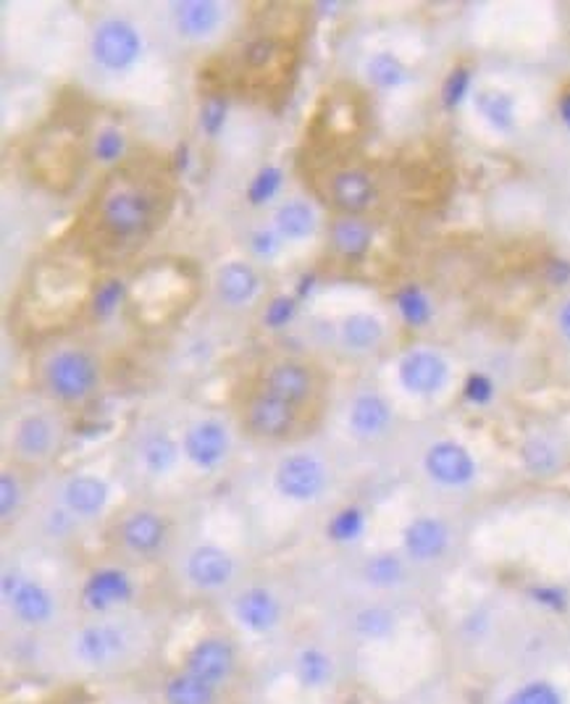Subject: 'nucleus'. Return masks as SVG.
Listing matches in <instances>:
<instances>
[{
  "label": "nucleus",
  "mask_w": 570,
  "mask_h": 704,
  "mask_svg": "<svg viewBox=\"0 0 570 704\" xmlns=\"http://www.w3.org/2000/svg\"><path fill=\"white\" fill-rule=\"evenodd\" d=\"M350 428L355 437L377 439L392 424V407L379 392H364L350 405Z\"/></svg>",
  "instance_id": "nucleus-23"
},
{
  "label": "nucleus",
  "mask_w": 570,
  "mask_h": 704,
  "mask_svg": "<svg viewBox=\"0 0 570 704\" xmlns=\"http://www.w3.org/2000/svg\"><path fill=\"white\" fill-rule=\"evenodd\" d=\"M462 394H466L468 402L473 405H489L494 398V381L487 377V373H471L462 384Z\"/></svg>",
  "instance_id": "nucleus-46"
},
{
  "label": "nucleus",
  "mask_w": 570,
  "mask_h": 704,
  "mask_svg": "<svg viewBox=\"0 0 570 704\" xmlns=\"http://www.w3.org/2000/svg\"><path fill=\"white\" fill-rule=\"evenodd\" d=\"M3 600L13 610L16 621L30 628L48 626L56 615V600L48 589L35 579H24L19 571L3 573Z\"/></svg>",
  "instance_id": "nucleus-5"
},
{
  "label": "nucleus",
  "mask_w": 570,
  "mask_h": 704,
  "mask_svg": "<svg viewBox=\"0 0 570 704\" xmlns=\"http://www.w3.org/2000/svg\"><path fill=\"white\" fill-rule=\"evenodd\" d=\"M364 579L377 589H392L405 579V562L394 552H379L366 560Z\"/></svg>",
  "instance_id": "nucleus-33"
},
{
  "label": "nucleus",
  "mask_w": 570,
  "mask_h": 704,
  "mask_svg": "<svg viewBox=\"0 0 570 704\" xmlns=\"http://www.w3.org/2000/svg\"><path fill=\"white\" fill-rule=\"evenodd\" d=\"M424 468L434 481L447 489L468 487L476 479V460L460 442H434L424 455Z\"/></svg>",
  "instance_id": "nucleus-9"
},
{
  "label": "nucleus",
  "mask_w": 570,
  "mask_h": 704,
  "mask_svg": "<svg viewBox=\"0 0 570 704\" xmlns=\"http://www.w3.org/2000/svg\"><path fill=\"white\" fill-rule=\"evenodd\" d=\"M558 111H560V122L570 130V92H562V96H560Z\"/></svg>",
  "instance_id": "nucleus-50"
},
{
  "label": "nucleus",
  "mask_w": 570,
  "mask_h": 704,
  "mask_svg": "<svg viewBox=\"0 0 570 704\" xmlns=\"http://www.w3.org/2000/svg\"><path fill=\"white\" fill-rule=\"evenodd\" d=\"M281 182H284V174H281L279 166H264V169L253 177L250 187H247V200H250V205L271 203L281 190Z\"/></svg>",
  "instance_id": "nucleus-38"
},
{
  "label": "nucleus",
  "mask_w": 570,
  "mask_h": 704,
  "mask_svg": "<svg viewBox=\"0 0 570 704\" xmlns=\"http://www.w3.org/2000/svg\"><path fill=\"white\" fill-rule=\"evenodd\" d=\"M260 292L258 271L245 260H232L216 271V294L230 308L247 305Z\"/></svg>",
  "instance_id": "nucleus-22"
},
{
  "label": "nucleus",
  "mask_w": 570,
  "mask_h": 704,
  "mask_svg": "<svg viewBox=\"0 0 570 704\" xmlns=\"http://www.w3.org/2000/svg\"><path fill=\"white\" fill-rule=\"evenodd\" d=\"M523 466L534 476H552L560 468V449L545 437H532L521 447Z\"/></svg>",
  "instance_id": "nucleus-34"
},
{
  "label": "nucleus",
  "mask_w": 570,
  "mask_h": 704,
  "mask_svg": "<svg viewBox=\"0 0 570 704\" xmlns=\"http://www.w3.org/2000/svg\"><path fill=\"white\" fill-rule=\"evenodd\" d=\"M394 303H398L402 321L413 328H424L434 316L432 300H428V294L421 290L418 284L402 287V290L394 294Z\"/></svg>",
  "instance_id": "nucleus-31"
},
{
  "label": "nucleus",
  "mask_w": 570,
  "mask_h": 704,
  "mask_svg": "<svg viewBox=\"0 0 570 704\" xmlns=\"http://www.w3.org/2000/svg\"><path fill=\"white\" fill-rule=\"evenodd\" d=\"M476 111L484 116L489 126L498 132H510L515 126V100L502 90H479L476 92Z\"/></svg>",
  "instance_id": "nucleus-28"
},
{
  "label": "nucleus",
  "mask_w": 570,
  "mask_h": 704,
  "mask_svg": "<svg viewBox=\"0 0 570 704\" xmlns=\"http://www.w3.org/2000/svg\"><path fill=\"white\" fill-rule=\"evenodd\" d=\"M234 615L253 634H271L281 623V605L268 589H245L234 600Z\"/></svg>",
  "instance_id": "nucleus-18"
},
{
  "label": "nucleus",
  "mask_w": 570,
  "mask_h": 704,
  "mask_svg": "<svg viewBox=\"0 0 570 704\" xmlns=\"http://www.w3.org/2000/svg\"><path fill=\"white\" fill-rule=\"evenodd\" d=\"M124 294H126V284L119 277L100 281L96 292H92V316L100 321L111 319L113 313L119 311V305H122Z\"/></svg>",
  "instance_id": "nucleus-37"
},
{
  "label": "nucleus",
  "mask_w": 570,
  "mask_h": 704,
  "mask_svg": "<svg viewBox=\"0 0 570 704\" xmlns=\"http://www.w3.org/2000/svg\"><path fill=\"white\" fill-rule=\"evenodd\" d=\"M109 502V484L98 476H74L64 487V507L77 521L98 518Z\"/></svg>",
  "instance_id": "nucleus-20"
},
{
  "label": "nucleus",
  "mask_w": 570,
  "mask_h": 704,
  "mask_svg": "<svg viewBox=\"0 0 570 704\" xmlns=\"http://www.w3.org/2000/svg\"><path fill=\"white\" fill-rule=\"evenodd\" d=\"M126 649V636L119 626L105 621H96L79 632L74 641V655L87 668L113 666Z\"/></svg>",
  "instance_id": "nucleus-11"
},
{
  "label": "nucleus",
  "mask_w": 570,
  "mask_h": 704,
  "mask_svg": "<svg viewBox=\"0 0 570 704\" xmlns=\"http://www.w3.org/2000/svg\"><path fill=\"white\" fill-rule=\"evenodd\" d=\"M48 528L53 536H66L74 528V515L66 511H51L48 515Z\"/></svg>",
  "instance_id": "nucleus-48"
},
{
  "label": "nucleus",
  "mask_w": 570,
  "mask_h": 704,
  "mask_svg": "<svg viewBox=\"0 0 570 704\" xmlns=\"http://www.w3.org/2000/svg\"><path fill=\"white\" fill-rule=\"evenodd\" d=\"M56 447V426L48 415L32 413L24 415L13 432V452L24 462H40L51 458Z\"/></svg>",
  "instance_id": "nucleus-17"
},
{
  "label": "nucleus",
  "mask_w": 570,
  "mask_h": 704,
  "mask_svg": "<svg viewBox=\"0 0 570 704\" xmlns=\"http://www.w3.org/2000/svg\"><path fill=\"white\" fill-rule=\"evenodd\" d=\"M366 77L368 82L377 85L379 90H394V87L405 85L407 82V74L405 64L400 62L394 53H377V56H371V62L366 64Z\"/></svg>",
  "instance_id": "nucleus-32"
},
{
  "label": "nucleus",
  "mask_w": 570,
  "mask_h": 704,
  "mask_svg": "<svg viewBox=\"0 0 570 704\" xmlns=\"http://www.w3.org/2000/svg\"><path fill=\"white\" fill-rule=\"evenodd\" d=\"M400 384L411 394H437L447 384L449 366L439 353L434 350H411L402 355L398 366Z\"/></svg>",
  "instance_id": "nucleus-12"
},
{
  "label": "nucleus",
  "mask_w": 570,
  "mask_h": 704,
  "mask_svg": "<svg viewBox=\"0 0 570 704\" xmlns=\"http://www.w3.org/2000/svg\"><path fill=\"white\" fill-rule=\"evenodd\" d=\"M226 109H230V103H226V98L219 96V92L216 96H208L203 105H200V130L211 139H216L221 130H224Z\"/></svg>",
  "instance_id": "nucleus-41"
},
{
  "label": "nucleus",
  "mask_w": 570,
  "mask_h": 704,
  "mask_svg": "<svg viewBox=\"0 0 570 704\" xmlns=\"http://www.w3.org/2000/svg\"><path fill=\"white\" fill-rule=\"evenodd\" d=\"M250 247H253V253L258 258H271L273 253L279 250V234L277 232H268V230L253 232Z\"/></svg>",
  "instance_id": "nucleus-47"
},
{
  "label": "nucleus",
  "mask_w": 570,
  "mask_h": 704,
  "mask_svg": "<svg viewBox=\"0 0 570 704\" xmlns=\"http://www.w3.org/2000/svg\"><path fill=\"white\" fill-rule=\"evenodd\" d=\"M126 139L124 134L116 130V126H105L96 134V145H92V156H96L100 164H116L119 158L124 156Z\"/></svg>",
  "instance_id": "nucleus-43"
},
{
  "label": "nucleus",
  "mask_w": 570,
  "mask_h": 704,
  "mask_svg": "<svg viewBox=\"0 0 570 704\" xmlns=\"http://www.w3.org/2000/svg\"><path fill=\"white\" fill-rule=\"evenodd\" d=\"M22 500H24V492H22V484H19L16 473L3 471V476H0V518H3L5 526L16 518L19 507H22Z\"/></svg>",
  "instance_id": "nucleus-42"
},
{
  "label": "nucleus",
  "mask_w": 570,
  "mask_h": 704,
  "mask_svg": "<svg viewBox=\"0 0 570 704\" xmlns=\"http://www.w3.org/2000/svg\"><path fill=\"white\" fill-rule=\"evenodd\" d=\"M471 69H466V66H458V69L449 71L445 87H442V103H445L447 109H458L468 92H471Z\"/></svg>",
  "instance_id": "nucleus-44"
},
{
  "label": "nucleus",
  "mask_w": 570,
  "mask_h": 704,
  "mask_svg": "<svg viewBox=\"0 0 570 704\" xmlns=\"http://www.w3.org/2000/svg\"><path fill=\"white\" fill-rule=\"evenodd\" d=\"M402 547H405L407 558L415 562L439 560L449 547L447 523L439 518H432V515L413 518L405 526V532H402Z\"/></svg>",
  "instance_id": "nucleus-14"
},
{
  "label": "nucleus",
  "mask_w": 570,
  "mask_h": 704,
  "mask_svg": "<svg viewBox=\"0 0 570 704\" xmlns=\"http://www.w3.org/2000/svg\"><path fill=\"white\" fill-rule=\"evenodd\" d=\"M185 571L194 586L213 592V589H224L234 579V558L216 545H203L192 549Z\"/></svg>",
  "instance_id": "nucleus-16"
},
{
  "label": "nucleus",
  "mask_w": 570,
  "mask_h": 704,
  "mask_svg": "<svg viewBox=\"0 0 570 704\" xmlns=\"http://www.w3.org/2000/svg\"><path fill=\"white\" fill-rule=\"evenodd\" d=\"M182 452L194 468H200V471H213V468H219L226 455H230V432H226V426L221 424V421H198V424H192L185 432Z\"/></svg>",
  "instance_id": "nucleus-10"
},
{
  "label": "nucleus",
  "mask_w": 570,
  "mask_h": 704,
  "mask_svg": "<svg viewBox=\"0 0 570 704\" xmlns=\"http://www.w3.org/2000/svg\"><path fill=\"white\" fill-rule=\"evenodd\" d=\"M216 696H219V689L208 686V683L194 679L190 673H185V670L169 675L164 683L166 704H216Z\"/></svg>",
  "instance_id": "nucleus-27"
},
{
  "label": "nucleus",
  "mask_w": 570,
  "mask_h": 704,
  "mask_svg": "<svg viewBox=\"0 0 570 704\" xmlns=\"http://www.w3.org/2000/svg\"><path fill=\"white\" fill-rule=\"evenodd\" d=\"M300 413H303L300 407H294L290 402L273 398V394L258 389V392H253L250 398L245 400L243 426L255 439L287 442L298 434L300 418H303Z\"/></svg>",
  "instance_id": "nucleus-3"
},
{
  "label": "nucleus",
  "mask_w": 570,
  "mask_h": 704,
  "mask_svg": "<svg viewBox=\"0 0 570 704\" xmlns=\"http://www.w3.org/2000/svg\"><path fill=\"white\" fill-rule=\"evenodd\" d=\"M298 313V300L290 298V294H277L271 303L266 305L264 311V324L268 328H284Z\"/></svg>",
  "instance_id": "nucleus-45"
},
{
  "label": "nucleus",
  "mask_w": 570,
  "mask_h": 704,
  "mask_svg": "<svg viewBox=\"0 0 570 704\" xmlns=\"http://www.w3.org/2000/svg\"><path fill=\"white\" fill-rule=\"evenodd\" d=\"M234 668H237V652H234L232 641L224 639V636H205V639L194 641L182 662L185 673L194 675V679H200L213 689H221L224 683H230Z\"/></svg>",
  "instance_id": "nucleus-7"
},
{
  "label": "nucleus",
  "mask_w": 570,
  "mask_h": 704,
  "mask_svg": "<svg viewBox=\"0 0 570 704\" xmlns=\"http://www.w3.org/2000/svg\"><path fill=\"white\" fill-rule=\"evenodd\" d=\"M119 539L137 558H153V555L164 549L166 539H169V526H166V521L158 513L137 511L122 523Z\"/></svg>",
  "instance_id": "nucleus-15"
},
{
  "label": "nucleus",
  "mask_w": 570,
  "mask_h": 704,
  "mask_svg": "<svg viewBox=\"0 0 570 704\" xmlns=\"http://www.w3.org/2000/svg\"><path fill=\"white\" fill-rule=\"evenodd\" d=\"M294 673H298V681L303 683L305 689H321L332 681L334 666L332 657H328L324 649L308 647L298 655V666H294Z\"/></svg>",
  "instance_id": "nucleus-30"
},
{
  "label": "nucleus",
  "mask_w": 570,
  "mask_h": 704,
  "mask_svg": "<svg viewBox=\"0 0 570 704\" xmlns=\"http://www.w3.org/2000/svg\"><path fill=\"white\" fill-rule=\"evenodd\" d=\"M273 484H277L279 494H284L287 500L313 502L324 494V489L328 484V471L316 455H308V452L287 455V458L277 466Z\"/></svg>",
  "instance_id": "nucleus-6"
},
{
  "label": "nucleus",
  "mask_w": 570,
  "mask_h": 704,
  "mask_svg": "<svg viewBox=\"0 0 570 704\" xmlns=\"http://www.w3.org/2000/svg\"><path fill=\"white\" fill-rule=\"evenodd\" d=\"M366 532V513L358 505H347L332 515L326 523V536L337 545H350Z\"/></svg>",
  "instance_id": "nucleus-35"
},
{
  "label": "nucleus",
  "mask_w": 570,
  "mask_h": 704,
  "mask_svg": "<svg viewBox=\"0 0 570 704\" xmlns=\"http://www.w3.org/2000/svg\"><path fill=\"white\" fill-rule=\"evenodd\" d=\"M98 221L116 243L139 239L156 224V198L139 185H119L100 200Z\"/></svg>",
  "instance_id": "nucleus-1"
},
{
  "label": "nucleus",
  "mask_w": 570,
  "mask_h": 704,
  "mask_svg": "<svg viewBox=\"0 0 570 704\" xmlns=\"http://www.w3.org/2000/svg\"><path fill=\"white\" fill-rule=\"evenodd\" d=\"M179 452H182V447H179L177 442H174L169 434H164V432L145 437L143 447H139V458H143V466L153 476L169 473L171 468L177 466Z\"/></svg>",
  "instance_id": "nucleus-29"
},
{
  "label": "nucleus",
  "mask_w": 570,
  "mask_h": 704,
  "mask_svg": "<svg viewBox=\"0 0 570 704\" xmlns=\"http://www.w3.org/2000/svg\"><path fill=\"white\" fill-rule=\"evenodd\" d=\"M260 389L303 411L313 400V394L318 392V381L316 371L303 360H279V364L266 368Z\"/></svg>",
  "instance_id": "nucleus-8"
},
{
  "label": "nucleus",
  "mask_w": 570,
  "mask_h": 704,
  "mask_svg": "<svg viewBox=\"0 0 570 704\" xmlns=\"http://www.w3.org/2000/svg\"><path fill=\"white\" fill-rule=\"evenodd\" d=\"M328 239H332V247L339 253V256L360 258L366 256V250L371 247L373 232L364 219L342 216L334 221L332 230H328Z\"/></svg>",
  "instance_id": "nucleus-25"
},
{
  "label": "nucleus",
  "mask_w": 570,
  "mask_h": 704,
  "mask_svg": "<svg viewBox=\"0 0 570 704\" xmlns=\"http://www.w3.org/2000/svg\"><path fill=\"white\" fill-rule=\"evenodd\" d=\"M339 339L347 350H373L384 339V324L377 316H371V313H350V316L342 321Z\"/></svg>",
  "instance_id": "nucleus-26"
},
{
  "label": "nucleus",
  "mask_w": 570,
  "mask_h": 704,
  "mask_svg": "<svg viewBox=\"0 0 570 704\" xmlns=\"http://www.w3.org/2000/svg\"><path fill=\"white\" fill-rule=\"evenodd\" d=\"M328 198L345 211L347 216H358L373 200V182L364 169H345L328 179Z\"/></svg>",
  "instance_id": "nucleus-19"
},
{
  "label": "nucleus",
  "mask_w": 570,
  "mask_h": 704,
  "mask_svg": "<svg viewBox=\"0 0 570 704\" xmlns=\"http://www.w3.org/2000/svg\"><path fill=\"white\" fill-rule=\"evenodd\" d=\"M355 632H358L364 639H387L389 634L394 632V613L384 605H371L364 607L358 615H355Z\"/></svg>",
  "instance_id": "nucleus-36"
},
{
  "label": "nucleus",
  "mask_w": 570,
  "mask_h": 704,
  "mask_svg": "<svg viewBox=\"0 0 570 704\" xmlns=\"http://www.w3.org/2000/svg\"><path fill=\"white\" fill-rule=\"evenodd\" d=\"M134 596L132 579L119 568H98L82 586V605L90 613H109V610L126 605Z\"/></svg>",
  "instance_id": "nucleus-13"
},
{
  "label": "nucleus",
  "mask_w": 570,
  "mask_h": 704,
  "mask_svg": "<svg viewBox=\"0 0 570 704\" xmlns=\"http://www.w3.org/2000/svg\"><path fill=\"white\" fill-rule=\"evenodd\" d=\"M558 326H560L562 337L570 339V298L566 300V303L560 305V313H558Z\"/></svg>",
  "instance_id": "nucleus-49"
},
{
  "label": "nucleus",
  "mask_w": 570,
  "mask_h": 704,
  "mask_svg": "<svg viewBox=\"0 0 570 704\" xmlns=\"http://www.w3.org/2000/svg\"><path fill=\"white\" fill-rule=\"evenodd\" d=\"M505 704H562V696L549 681H528L526 686L515 689Z\"/></svg>",
  "instance_id": "nucleus-40"
},
{
  "label": "nucleus",
  "mask_w": 570,
  "mask_h": 704,
  "mask_svg": "<svg viewBox=\"0 0 570 704\" xmlns=\"http://www.w3.org/2000/svg\"><path fill=\"white\" fill-rule=\"evenodd\" d=\"M177 166H179V171H187V166H190V158H187V145H182L177 150Z\"/></svg>",
  "instance_id": "nucleus-51"
},
{
  "label": "nucleus",
  "mask_w": 570,
  "mask_h": 704,
  "mask_svg": "<svg viewBox=\"0 0 570 704\" xmlns=\"http://www.w3.org/2000/svg\"><path fill=\"white\" fill-rule=\"evenodd\" d=\"M171 16L179 35L187 40H203L219 30L224 11L213 0H182V3H171Z\"/></svg>",
  "instance_id": "nucleus-21"
},
{
  "label": "nucleus",
  "mask_w": 570,
  "mask_h": 704,
  "mask_svg": "<svg viewBox=\"0 0 570 704\" xmlns=\"http://www.w3.org/2000/svg\"><path fill=\"white\" fill-rule=\"evenodd\" d=\"M90 51L100 69L119 74L137 64L143 53V37L126 19L111 16L92 30Z\"/></svg>",
  "instance_id": "nucleus-4"
},
{
  "label": "nucleus",
  "mask_w": 570,
  "mask_h": 704,
  "mask_svg": "<svg viewBox=\"0 0 570 704\" xmlns=\"http://www.w3.org/2000/svg\"><path fill=\"white\" fill-rule=\"evenodd\" d=\"M100 384V366L82 347H64L45 364V389L64 405L90 400Z\"/></svg>",
  "instance_id": "nucleus-2"
},
{
  "label": "nucleus",
  "mask_w": 570,
  "mask_h": 704,
  "mask_svg": "<svg viewBox=\"0 0 570 704\" xmlns=\"http://www.w3.org/2000/svg\"><path fill=\"white\" fill-rule=\"evenodd\" d=\"M273 226L281 239L290 243H303L316 232V211L305 200H287L273 213Z\"/></svg>",
  "instance_id": "nucleus-24"
},
{
  "label": "nucleus",
  "mask_w": 570,
  "mask_h": 704,
  "mask_svg": "<svg viewBox=\"0 0 570 704\" xmlns=\"http://www.w3.org/2000/svg\"><path fill=\"white\" fill-rule=\"evenodd\" d=\"M279 53H281L279 40H273L271 35H260L245 45L243 62L250 71H264L268 66H273V62L279 58Z\"/></svg>",
  "instance_id": "nucleus-39"
}]
</instances>
